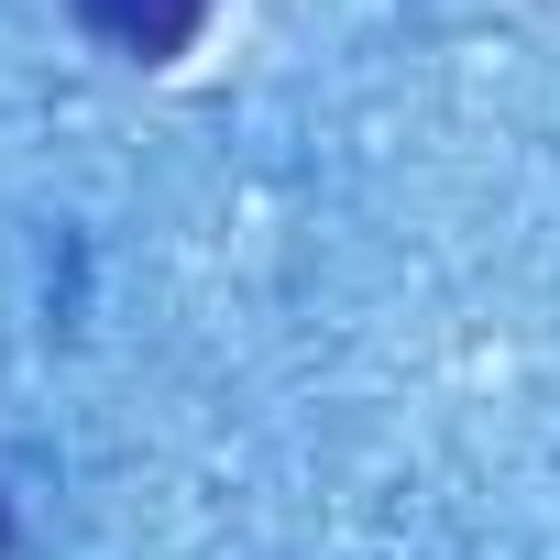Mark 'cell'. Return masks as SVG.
Returning a JSON list of instances; mask_svg holds the SVG:
<instances>
[{
  "label": "cell",
  "instance_id": "obj_1",
  "mask_svg": "<svg viewBox=\"0 0 560 560\" xmlns=\"http://www.w3.org/2000/svg\"><path fill=\"white\" fill-rule=\"evenodd\" d=\"M209 12H220V0H78V23H89L100 45H121V56H143V67H165V56H187V45L209 34Z\"/></svg>",
  "mask_w": 560,
  "mask_h": 560
},
{
  "label": "cell",
  "instance_id": "obj_2",
  "mask_svg": "<svg viewBox=\"0 0 560 560\" xmlns=\"http://www.w3.org/2000/svg\"><path fill=\"white\" fill-rule=\"evenodd\" d=\"M0 549H12V516H0Z\"/></svg>",
  "mask_w": 560,
  "mask_h": 560
}]
</instances>
